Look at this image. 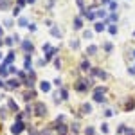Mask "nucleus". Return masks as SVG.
<instances>
[{"mask_svg":"<svg viewBox=\"0 0 135 135\" xmlns=\"http://www.w3.org/2000/svg\"><path fill=\"white\" fill-rule=\"evenodd\" d=\"M34 110H36V114H38V115H45V114H47V108H45L43 103H36Z\"/></svg>","mask_w":135,"mask_h":135,"instance_id":"f257e3e1","label":"nucleus"},{"mask_svg":"<svg viewBox=\"0 0 135 135\" xmlns=\"http://www.w3.org/2000/svg\"><path fill=\"white\" fill-rule=\"evenodd\" d=\"M22 130H24V124H22V123H15L13 128H11V132L15 135H18V133H22Z\"/></svg>","mask_w":135,"mask_h":135,"instance_id":"f03ea898","label":"nucleus"},{"mask_svg":"<svg viewBox=\"0 0 135 135\" xmlns=\"http://www.w3.org/2000/svg\"><path fill=\"white\" fill-rule=\"evenodd\" d=\"M103 94H105L103 88H96V92H94V99H96V101H103Z\"/></svg>","mask_w":135,"mask_h":135,"instance_id":"7ed1b4c3","label":"nucleus"},{"mask_svg":"<svg viewBox=\"0 0 135 135\" xmlns=\"http://www.w3.org/2000/svg\"><path fill=\"white\" fill-rule=\"evenodd\" d=\"M41 90H43V92H49V90H50V85H49L47 81H43V83H41Z\"/></svg>","mask_w":135,"mask_h":135,"instance_id":"20e7f679","label":"nucleus"},{"mask_svg":"<svg viewBox=\"0 0 135 135\" xmlns=\"http://www.w3.org/2000/svg\"><path fill=\"white\" fill-rule=\"evenodd\" d=\"M58 132H59V135H65L67 133V128L65 126H58Z\"/></svg>","mask_w":135,"mask_h":135,"instance_id":"39448f33","label":"nucleus"},{"mask_svg":"<svg viewBox=\"0 0 135 135\" xmlns=\"http://www.w3.org/2000/svg\"><path fill=\"white\" fill-rule=\"evenodd\" d=\"M83 110H85V114H90V112H92V106H90V105H85V106H83Z\"/></svg>","mask_w":135,"mask_h":135,"instance_id":"423d86ee","label":"nucleus"},{"mask_svg":"<svg viewBox=\"0 0 135 135\" xmlns=\"http://www.w3.org/2000/svg\"><path fill=\"white\" fill-rule=\"evenodd\" d=\"M9 87H11V88L18 87V81H16V79H11V81H9Z\"/></svg>","mask_w":135,"mask_h":135,"instance_id":"0eeeda50","label":"nucleus"},{"mask_svg":"<svg viewBox=\"0 0 135 135\" xmlns=\"http://www.w3.org/2000/svg\"><path fill=\"white\" fill-rule=\"evenodd\" d=\"M40 135H52V130H43Z\"/></svg>","mask_w":135,"mask_h":135,"instance_id":"6e6552de","label":"nucleus"},{"mask_svg":"<svg viewBox=\"0 0 135 135\" xmlns=\"http://www.w3.org/2000/svg\"><path fill=\"white\" fill-rule=\"evenodd\" d=\"M87 135H94V128H87Z\"/></svg>","mask_w":135,"mask_h":135,"instance_id":"1a4fd4ad","label":"nucleus"},{"mask_svg":"<svg viewBox=\"0 0 135 135\" xmlns=\"http://www.w3.org/2000/svg\"><path fill=\"white\" fill-rule=\"evenodd\" d=\"M9 106H11L13 110H16V105H15V101H9Z\"/></svg>","mask_w":135,"mask_h":135,"instance_id":"9d476101","label":"nucleus"}]
</instances>
